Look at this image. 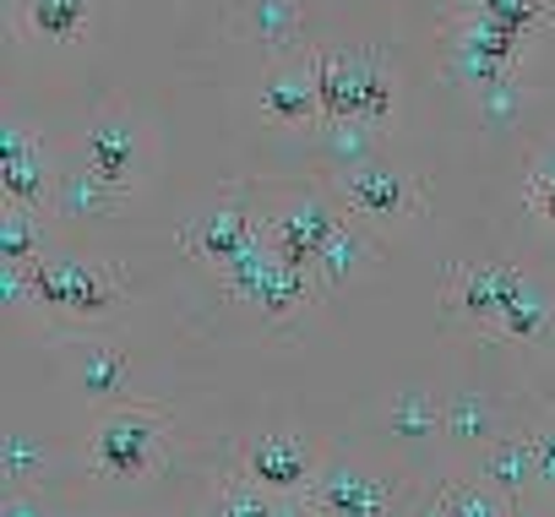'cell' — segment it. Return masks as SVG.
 I'll list each match as a JSON object with an SVG mask.
<instances>
[{
	"mask_svg": "<svg viewBox=\"0 0 555 517\" xmlns=\"http://www.w3.org/2000/svg\"><path fill=\"white\" fill-rule=\"evenodd\" d=\"M317 77L333 126H387L398 115V72L371 50H317Z\"/></svg>",
	"mask_w": 555,
	"mask_h": 517,
	"instance_id": "obj_1",
	"label": "cell"
},
{
	"mask_svg": "<svg viewBox=\"0 0 555 517\" xmlns=\"http://www.w3.org/2000/svg\"><path fill=\"white\" fill-rule=\"evenodd\" d=\"M218 279H223V289H229L240 306L261 311L267 322H284V316H295V311L317 306V295H322L317 273L289 268L284 256H278V250L267 245V234H261L245 256H234V262H229Z\"/></svg>",
	"mask_w": 555,
	"mask_h": 517,
	"instance_id": "obj_2",
	"label": "cell"
},
{
	"mask_svg": "<svg viewBox=\"0 0 555 517\" xmlns=\"http://www.w3.org/2000/svg\"><path fill=\"white\" fill-rule=\"evenodd\" d=\"M164 441H169V414L131 398L120 409H104L88 457H93V474H104V479H142L158 468Z\"/></svg>",
	"mask_w": 555,
	"mask_h": 517,
	"instance_id": "obj_3",
	"label": "cell"
},
{
	"mask_svg": "<svg viewBox=\"0 0 555 517\" xmlns=\"http://www.w3.org/2000/svg\"><path fill=\"white\" fill-rule=\"evenodd\" d=\"M82 180L115 207L142 185V126L126 109H104L82 131Z\"/></svg>",
	"mask_w": 555,
	"mask_h": 517,
	"instance_id": "obj_4",
	"label": "cell"
},
{
	"mask_svg": "<svg viewBox=\"0 0 555 517\" xmlns=\"http://www.w3.org/2000/svg\"><path fill=\"white\" fill-rule=\"evenodd\" d=\"M126 284L109 262H77V256H55V262H34V306H50L61 316H109L120 306Z\"/></svg>",
	"mask_w": 555,
	"mask_h": 517,
	"instance_id": "obj_5",
	"label": "cell"
},
{
	"mask_svg": "<svg viewBox=\"0 0 555 517\" xmlns=\"http://www.w3.org/2000/svg\"><path fill=\"white\" fill-rule=\"evenodd\" d=\"M338 202L371 229H403L425 207V180L398 164H354L338 175Z\"/></svg>",
	"mask_w": 555,
	"mask_h": 517,
	"instance_id": "obj_6",
	"label": "cell"
},
{
	"mask_svg": "<svg viewBox=\"0 0 555 517\" xmlns=\"http://www.w3.org/2000/svg\"><path fill=\"white\" fill-rule=\"evenodd\" d=\"M344 229H349V223H344V202L317 196V191L289 196L284 207H278V212L261 223L267 245L284 256L289 268H306V273H317V262L327 256V245H333Z\"/></svg>",
	"mask_w": 555,
	"mask_h": 517,
	"instance_id": "obj_7",
	"label": "cell"
},
{
	"mask_svg": "<svg viewBox=\"0 0 555 517\" xmlns=\"http://www.w3.org/2000/svg\"><path fill=\"white\" fill-rule=\"evenodd\" d=\"M306 506L317 517H398L403 512V484L392 474H376L365 463H322Z\"/></svg>",
	"mask_w": 555,
	"mask_h": 517,
	"instance_id": "obj_8",
	"label": "cell"
},
{
	"mask_svg": "<svg viewBox=\"0 0 555 517\" xmlns=\"http://www.w3.org/2000/svg\"><path fill=\"white\" fill-rule=\"evenodd\" d=\"M522 289V273L506 268V262H485V268H457L447 273V289H441V311L452 327H468V333H485L495 338L512 295Z\"/></svg>",
	"mask_w": 555,
	"mask_h": 517,
	"instance_id": "obj_9",
	"label": "cell"
},
{
	"mask_svg": "<svg viewBox=\"0 0 555 517\" xmlns=\"http://www.w3.org/2000/svg\"><path fill=\"white\" fill-rule=\"evenodd\" d=\"M256 109L267 126H311L322 115V77H317V50L311 55H284L272 61L261 88H256Z\"/></svg>",
	"mask_w": 555,
	"mask_h": 517,
	"instance_id": "obj_10",
	"label": "cell"
},
{
	"mask_svg": "<svg viewBox=\"0 0 555 517\" xmlns=\"http://www.w3.org/2000/svg\"><path fill=\"white\" fill-rule=\"evenodd\" d=\"M256 240H261V229L250 223V212L240 202H212V207H202L180 223V245L196 256V262L218 268V273L234 262V256H245Z\"/></svg>",
	"mask_w": 555,
	"mask_h": 517,
	"instance_id": "obj_11",
	"label": "cell"
},
{
	"mask_svg": "<svg viewBox=\"0 0 555 517\" xmlns=\"http://www.w3.org/2000/svg\"><path fill=\"white\" fill-rule=\"evenodd\" d=\"M0 196L23 207L50 202V158L39 131H28L23 120H7V131H0Z\"/></svg>",
	"mask_w": 555,
	"mask_h": 517,
	"instance_id": "obj_12",
	"label": "cell"
},
{
	"mask_svg": "<svg viewBox=\"0 0 555 517\" xmlns=\"http://www.w3.org/2000/svg\"><path fill=\"white\" fill-rule=\"evenodd\" d=\"M452 50H457V61H463V72H468L474 82H506V77L522 66L528 39L512 34V28H501V23H490V17H479V12H468Z\"/></svg>",
	"mask_w": 555,
	"mask_h": 517,
	"instance_id": "obj_13",
	"label": "cell"
},
{
	"mask_svg": "<svg viewBox=\"0 0 555 517\" xmlns=\"http://www.w3.org/2000/svg\"><path fill=\"white\" fill-rule=\"evenodd\" d=\"M317 452L300 441V436H256L245 447V474L261 484V490H278V495H289V490H311L317 479Z\"/></svg>",
	"mask_w": 555,
	"mask_h": 517,
	"instance_id": "obj_14",
	"label": "cell"
},
{
	"mask_svg": "<svg viewBox=\"0 0 555 517\" xmlns=\"http://www.w3.org/2000/svg\"><path fill=\"white\" fill-rule=\"evenodd\" d=\"M479 479L495 484L512 506L528 495V484L539 479V452H533V430H501L479 447Z\"/></svg>",
	"mask_w": 555,
	"mask_h": 517,
	"instance_id": "obj_15",
	"label": "cell"
},
{
	"mask_svg": "<svg viewBox=\"0 0 555 517\" xmlns=\"http://www.w3.org/2000/svg\"><path fill=\"white\" fill-rule=\"evenodd\" d=\"M72 376H77L82 398L99 403V409H120V403H131V387H137L131 360H126L120 349H109V344H82V354L72 360Z\"/></svg>",
	"mask_w": 555,
	"mask_h": 517,
	"instance_id": "obj_16",
	"label": "cell"
},
{
	"mask_svg": "<svg viewBox=\"0 0 555 517\" xmlns=\"http://www.w3.org/2000/svg\"><path fill=\"white\" fill-rule=\"evenodd\" d=\"M495 338H506V344H533V349H555V300H550L533 279H522V289L512 295V306H506Z\"/></svg>",
	"mask_w": 555,
	"mask_h": 517,
	"instance_id": "obj_17",
	"label": "cell"
},
{
	"mask_svg": "<svg viewBox=\"0 0 555 517\" xmlns=\"http://www.w3.org/2000/svg\"><path fill=\"white\" fill-rule=\"evenodd\" d=\"M23 28L44 44H77L93 28V0H23Z\"/></svg>",
	"mask_w": 555,
	"mask_h": 517,
	"instance_id": "obj_18",
	"label": "cell"
},
{
	"mask_svg": "<svg viewBox=\"0 0 555 517\" xmlns=\"http://www.w3.org/2000/svg\"><path fill=\"white\" fill-rule=\"evenodd\" d=\"M0 262H7V268H34V262H44V223H39V207L7 202V212H0Z\"/></svg>",
	"mask_w": 555,
	"mask_h": 517,
	"instance_id": "obj_19",
	"label": "cell"
},
{
	"mask_svg": "<svg viewBox=\"0 0 555 517\" xmlns=\"http://www.w3.org/2000/svg\"><path fill=\"white\" fill-rule=\"evenodd\" d=\"M441 436H452L457 447H485L495 430V409L485 392H452L447 398V414H441Z\"/></svg>",
	"mask_w": 555,
	"mask_h": 517,
	"instance_id": "obj_20",
	"label": "cell"
},
{
	"mask_svg": "<svg viewBox=\"0 0 555 517\" xmlns=\"http://www.w3.org/2000/svg\"><path fill=\"white\" fill-rule=\"evenodd\" d=\"M441 414H447V403H430V392L403 387V392L387 403V430L403 436V441H420V436L441 430Z\"/></svg>",
	"mask_w": 555,
	"mask_h": 517,
	"instance_id": "obj_21",
	"label": "cell"
},
{
	"mask_svg": "<svg viewBox=\"0 0 555 517\" xmlns=\"http://www.w3.org/2000/svg\"><path fill=\"white\" fill-rule=\"evenodd\" d=\"M441 506H447V517H512V501L485 479H452L441 490Z\"/></svg>",
	"mask_w": 555,
	"mask_h": 517,
	"instance_id": "obj_22",
	"label": "cell"
},
{
	"mask_svg": "<svg viewBox=\"0 0 555 517\" xmlns=\"http://www.w3.org/2000/svg\"><path fill=\"white\" fill-rule=\"evenodd\" d=\"M468 12H479V17H490V23H501V28L522 34V39H533L539 28H550V23H555L550 0H468Z\"/></svg>",
	"mask_w": 555,
	"mask_h": 517,
	"instance_id": "obj_23",
	"label": "cell"
},
{
	"mask_svg": "<svg viewBox=\"0 0 555 517\" xmlns=\"http://www.w3.org/2000/svg\"><path fill=\"white\" fill-rule=\"evenodd\" d=\"M50 474V447L28 430H12L7 436V479L12 484H44Z\"/></svg>",
	"mask_w": 555,
	"mask_h": 517,
	"instance_id": "obj_24",
	"label": "cell"
},
{
	"mask_svg": "<svg viewBox=\"0 0 555 517\" xmlns=\"http://www.w3.org/2000/svg\"><path fill=\"white\" fill-rule=\"evenodd\" d=\"M207 517H272V501H267V490L250 474H240V479H229L218 490V501L207 506Z\"/></svg>",
	"mask_w": 555,
	"mask_h": 517,
	"instance_id": "obj_25",
	"label": "cell"
},
{
	"mask_svg": "<svg viewBox=\"0 0 555 517\" xmlns=\"http://www.w3.org/2000/svg\"><path fill=\"white\" fill-rule=\"evenodd\" d=\"M360 262H365V240H360L354 229H344V234L327 245V256L317 262V284H322V289H333V284L354 279V273H360Z\"/></svg>",
	"mask_w": 555,
	"mask_h": 517,
	"instance_id": "obj_26",
	"label": "cell"
},
{
	"mask_svg": "<svg viewBox=\"0 0 555 517\" xmlns=\"http://www.w3.org/2000/svg\"><path fill=\"white\" fill-rule=\"evenodd\" d=\"M528 207L539 218H555V147H544L528 169Z\"/></svg>",
	"mask_w": 555,
	"mask_h": 517,
	"instance_id": "obj_27",
	"label": "cell"
},
{
	"mask_svg": "<svg viewBox=\"0 0 555 517\" xmlns=\"http://www.w3.org/2000/svg\"><path fill=\"white\" fill-rule=\"evenodd\" d=\"M533 452H539V479L555 490V414H544L533 425Z\"/></svg>",
	"mask_w": 555,
	"mask_h": 517,
	"instance_id": "obj_28",
	"label": "cell"
},
{
	"mask_svg": "<svg viewBox=\"0 0 555 517\" xmlns=\"http://www.w3.org/2000/svg\"><path fill=\"white\" fill-rule=\"evenodd\" d=\"M398 517H447V506H441V495L436 501H409Z\"/></svg>",
	"mask_w": 555,
	"mask_h": 517,
	"instance_id": "obj_29",
	"label": "cell"
},
{
	"mask_svg": "<svg viewBox=\"0 0 555 517\" xmlns=\"http://www.w3.org/2000/svg\"><path fill=\"white\" fill-rule=\"evenodd\" d=\"M7 517H44V506L28 501V495H12V501H7Z\"/></svg>",
	"mask_w": 555,
	"mask_h": 517,
	"instance_id": "obj_30",
	"label": "cell"
},
{
	"mask_svg": "<svg viewBox=\"0 0 555 517\" xmlns=\"http://www.w3.org/2000/svg\"><path fill=\"white\" fill-rule=\"evenodd\" d=\"M272 517H317L311 506H295V501H272Z\"/></svg>",
	"mask_w": 555,
	"mask_h": 517,
	"instance_id": "obj_31",
	"label": "cell"
}]
</instances>
